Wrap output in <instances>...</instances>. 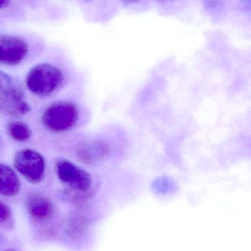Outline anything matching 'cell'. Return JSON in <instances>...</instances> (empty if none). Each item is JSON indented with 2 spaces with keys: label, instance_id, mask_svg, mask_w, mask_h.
I'll return each mask as SVG.
<instances>
[{
  "label": "cell",
  "instance_id": "obj_1",
  "mask_svg": "<svg viewBox=\"0 0 251 251\" xmlns=\"http://www.w3.org/2000/svg\"><path fill=\"white\" fill-rule=\"evenodd\" d=\"M64 79L63 72L57 66L50 63H40L28 72L26 85L34 95L47 97L62 86Z\"/></svg>",
  "mask_w": 251,
  "mask_h": 251
},
{
  "label": "cell",
  "instance_id": "obj_2",
  "mask_svg": "<svg viewBox=\"0 0 251 251\" xmlns=\"http://www.w3.org/2000/svg\"><path fill=\"white\" fill-rule=\"evenodd\" d=\"M79 110L72 101H59L50 104L44 110L43 125L52 132L61 133L72 129L77 124Z\"/></svg>",
  "mask_w": 251,
  "mask_h": 251
},
{
  "label": "cell",
  "instance_id": "obj_3",
  "mask_svg": "<svg viewBox=\"0 0 251 251\" xmlns=\"http://www.w3.org/2000/svg\"><path fill=\"white\" fill-rule=\"evenodd\" d=\"M54 171L58 179L72 191L86 193L93 185L91 174L83 168L64 158H58L54 162Z\"/></svg>",
  "mask_w": 251,
  "mask_h": 251
},
{
  "label": "cell",
  "instance_id": "obj_4",
  "mask_svg": "<svg viewBox=\"0 0 251 251\" xmlns=\"http://www.w3.org/2000/svg\"><path fill=\"white\" fill-rule=\"evenodd\" d=\"M13 165L18 172L32 184L41 182L45 177V159L39 152L33 149L18 151L15 154Z\"/></svg>",
  "mask_w": 251,
  "mask_h": 251
},
{
  "label": "cell",
  "instance_id": "obj_5",
  "mask_svg": "<svg viewBox=\"0 0 251 251\" xmlns=\"http://www.w3.org/2000/svg\"><path fill=\"white\" fill-rule=\"evenodd\" d=\"M29 47L21 37L0 35V63L14 66L22 63L27 55Z\"/></svg>",
  "mask_w": 251,
  "mask_h": 251
},
{
  "label": "cell",
  "instance_id": "obj_6",
  "mask_svg": "<svg viewBox=\"0 0 251 251\" xmlns=\"http://www.w3.org/2000/svg\"><path fill=\"white\" fill-rule=\"evenodd\" d=\"M26 208L29 216L38 222L51 219L54 214L52 202L42 195H30L26 200Z\"/></svg>",
  "mask_w": 251,
  "mask_h": 251
},
{
  "label": "cell",
  "instance_id": "obj_7",
  "mask_svg": "<svg viewBox=\"0 0 251 251\" xmlns=\"http://www.w3.org/2000/svg\"><path fill=\"white\" fill-rule=\"evenodd\" d=\"M21 190V183L17 175L8 165L0 163V195L14 197Z\"/></svg>",
  "mask_w": 251,
  "mask_h": 251
},
{
  "label": "cell",
  "instance_id": "obj_8",
  "mask_svg": "<svg viewBox=\"0 0 251 251\" xmlns=\"http://www.w3.org/2000/svg\"><path fill=\"white\" fill-rule=\"evenodd\" d=\"M110 148L102 141H91L82 145L78 151V156L85 163H94L108 155Z\"/></svg>",
  "mask_w": 251,
  "mask_h": 251
},
{
  "label": "cell",
  "instance_id": "obj_9",
  "mask_svg": "<svg viewBox=\"0 0 251 251\" xmlns=\"http://www.w3.org/2000/svg\"><path fill=\"white\" fill-rule=\"evenodd\" d=\"M21 84L10 75L0 70V101L25 99Z\"/></svg>",
  "mask_w": 251,
  "mask_h": 251
},
{
  "label": "cell",
  "instance_id": "obj_10",
  "mask_svg": "<svg viewBox=\"0 0 251 251\" xmlns=\"http://www.w3.org/2000/svg\"><path fill=\"white\" fill-rule=\"evenodd\" d=\"M31 107L25 99L0 101V110L9 116L19 117L30 111Z\"/></svg>",
  "mask_w": 251,
  "mask_h": 251
},
{
  "label": "cell",
  "instance_id": "obj_11",
  "mask_svg": "<svg viewBox=\"0 0 251 251\" xmlns=\"http://www.w3.org/2000/svg\"><path fill=\"white\" fill-rule=\"evenodd\" d=\"M9 137L15 141H27L32 135V131L29 126L22 122H10L7 126Z\"/></svg>",
  "mask_w": 251,
  "mask_h": 251
},
{
  "label": "cell",
  "instance_id": "obj_12",
  "mask_svg": "<svg viewBox=\"0 0 251 251\" xmlns=\"http://www.w3.org/2000/svg\"><path fill=\"white\" fill-rule=\"evenodd\" d=\"M10 216H11V212L10 208L0 201V224L8 221Z\"/></svg>",
  "mask_w": 251,
  "mask_h": 251
},
{
  "label": "cell",
  "instance_id": "obj_13",
  "mask_svg": "<svg viewBox=\"0 0 251 251\" xmlns=\"http://www.w3.org/2000/svg\"><path fill=\"white\" fill-rule=\"evenodd\" d=\"M11 0H0V10L6 8L10 4Z\"/></svg>",
  "mask_w": 251,
  "mask_h": 251
},
{
  "label": "cell",
  "instance_id": "obj_14",
  "mask_svg": "<svg viewBox=\"0 0 251 251\" xmlns=\"http://www.w3.org/2000/svg\"><path fill=\"white\" fill-rule=\"evenodd\" d=\"M126 4H134L138 2L140 0H122Z\"/></svg>",
  "mask_w": 251,
  "mask_h": 251
},
{
  "label": "cell",
  "instance_id": "obj_15",
  "mask_svg": "<svg viewBox=\"0 0 251 251\" xmlns=\"http://www.w3.org/2000/svg\"><path fill=\"white\" fill-rule=\"evenodd\" d=\"M156 1H161V2H163V1H171V0H156Z\"/></svg>",
  "mask_w": 251,
  "mask_h": 251
},
{
  "label": "cell",
  "instance_id": "obj_16",
  "mask_svg": "<svg viewBox=\"0 0 251 251\" xmlns=\"http://www.w3.org/2000/svg\"><path fill=\"white\" fill-rule=\"evenodd\" d=\"M84 1H93V0H84Z\"/></svg>",
  "mask_w": 251,
  "mask_h": 251
},
{
  "label": "cell",
  "instance_id": "obj_17",
  "mask_svg": "<svg viewBox=\"0 0 251 251\" xmlns=\"http://www.w3.org/2000/svg\"><path fill=\"white\" fill-rule=\"evenodd\" d=\"M13 251V250H6V251Z\"/></svg>",
  "mask_w": 251,
  "mask_h": 251
}]
</instances>
